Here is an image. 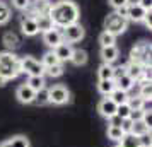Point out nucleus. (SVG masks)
<instances>
[{"instance_id": "obj_40", "label": "nucleus", "mask_w": 152, "mask_h": 147, "mask_svg": "<svg viewBox=\"0 0 152 147\" xmlns=\"http://www.w3.org/2000/svg\"><path fill=\"white\" fill-rule=\"evenodd\" d=\"M145 24V28L147 29H152V9L151 10H147V14H145V17H144V21H142Z\"/></svg>"}, {"instance_id": "obj_19", "label": "nucleus", "mask_w": 152, "mask_h": 147, "mask_svg": "<svg viewBox=\"0 0 152 147\" xmlns=\"http://www.w3.org/2000/svg\"><path fill=\"white\" fill-rule=\"evenodd\" d=\"M115 86H116V89H121L125 92H130L133 87H135V80L132 77H128L126 74H123L121 77L115 79Z\"/></svg>"}, {"instance_id": "obj_1", "label": "nucleus", "mask_w": 152, "mask_h": 147, "mask_svg": "<svg viewBox=\"0 0 152 147\" xmlns=\"http://www.w3.org/2000/svg\"><path fill=\"white\" fill-rule=\"evenodd\" d=\"M48 14L51 17V21H53V26L62 29L70 26V24L79 22L80 10L77 7V4L72 2V0H58L55 4H51Z\"/></svg>"}, {"instance_id": "obj_14", "label": "nucleus", "mask_w": 152, "mask_h": 147, "mask_svg": "<svg viewBox=\"0 0 152 147\" xmlns=\"http://www.w3.org/2000/svg\"><path fill=\"white\" fill-rule=\"evenodd\" d=\"M120 56V50H118L116 45L113 46H104L101 48V58H103V63H108V65H113V63L118 60Z\"/></svg>"}, {"instance_id": "obj_26", "label": "nucleus", "mask_w": 152, "mask_h": 147, "mask_svg": "<svg viewBox=\"0 0 152 147\" xmlns=\"http://www.w3.org/2000/svg\"><path fill=\"white\" fill-rule=\"evenodd\" d=\"M34 103H38V105H50V89L45 86V87H41L39 91H36L34 94Z\"/></svg>"}, {"instance_id": "obj_44", "label": "nucleus", "mask_w": 152, "mask_h": 147, "mask_svg": "<svg viewBox=\"0 0 152 147\" xmlns=\"http://www.w3.org/2000/svg\"><path fill=\"white\" fill-rule=\"evenodd\" d=\"M5 84V80H4V79H0V86H4Z\"/></svg>"}, {"instance_id": "obj_28", "label": "nucleus", "mask_w": 152, "mask_h": 147, "mask_svg": "<svg viewBox=\"0 0 152 147\" xmlns=\"http://www.w3.org/2000/svg\"><path fill=\"white\" fill-rule=\"evenodd\" d=\"M115 89H116L115 80H99V84H97V91L101 92L103 96H110Z\"/></svg>"}, {"instance_id": "obj_33", "label": "nucleus", "mask_w": 152, "mask_h": 147, "mask_svg": "<svg viewBox=\"0 0 152 147\" xmlns=\"http://www.w3.org/2000/svg\"><path fill=\"white\" fill-rule=\"evenodd\" d=\"M130 113H132V108L128 106V103L118 105V108H116V115H118V116H120L121 120H128V118H130Z\"/></svg>"}, {"instance_id": "obj_45", "label": "nucleus", "mask_w": 152, "mask_h": 147, "mask_svg": "<svg viewBox=\"0 0 152 147\" xmlns=\"http://www.w3.org/2000/svg\"><path fill=\"white\" fill-rule=\"evenodd\" d=\"M116 147H120V146H116Z\"/></svg>"}, {"instance_id": "obj_2", "label": "nucleus", "mask_w": 152, "mask_h": 147, "mask_svg": "<svg viewBox=\"0 0 152 147\" xmlns=\"http://www.w3.org/2000/svg\"><path fill=\"white\" fill-rule=\"evenodd\" d=\"M21 75V58L14 51H0V79L14 80Z\"/></svg>"}, {"instance_id": "obj_4", "label": "nucleus", "mask_w": 152, "mask_h": 147, "mask_svg": "<svg viewBox=\"0 0 152 147\" xmlns=\"http://www.w3.org/2000/svg\"><path fill=\"white\" fill-rule=\"evenodd\" d=\"M126 29H128V21L125 17L118 15L116 12H111V14L106 15V19H104V31L118 36V34H123Z\"/></svg>"}, {"instance_id": "obj_20", "label": "nucleus", "mask_w": 152, "mask_h": 147, "mask_svg": "<svg viewBox=\"0 0 152 147\" xmlns=\"http://www.w3.org/2000/svg\"><path fill=\"white\" fill-rule=\"evenodd\" d=\"M87 60H89V56H87V51H86V50L77 48V50H74V51H72L70 62L74 63L75 67H82V65H86V63H87Z\"/></svg>"}, {"instance_id": "obj_24", "label": "nucleus", "mask_w": 152, "mask_h": 147, "mask_svg": "<svg viewBox=\"0 0 152 147\" xmlns=\"http://www.w3.org/2000/svg\"><path fill=\"white\" fill-rule=\"evenodd\" d=\"M113 74H115V67L103 63L99 69H97V77L99 80H113Z\"/></svg>"}, {"instance_id": "obj_25", "label": "nucleus", "mask_w": 152, "mask_h": 147, "mask_svg": "<svg viewBox=\"0 0 152 147\" xmlns=\"http://www.w3.org/2000/svg\"><path fill=\"white\" fill-rule=\"evenodd\" d=\"M26 84H28L33 91H39L41 87L46 86V80H45V75H31V77H28Z\"/></svg>"}, {"instance_id": "obj_9", "label": "nucleus", "mask_w": 152, "mask_h": 147, "mask_svg": "<svg viewBox=\"0 0 152 147\" xmlns=\"http://www.w3.org/2000/svg\"><path fill=\"white\" fill-rule=\"evenodd\" d=\"M116 108H118V106L111 101L110 96H103V99H101V101H99V105H97V111H99L101 116H104V118L108 120L110 116L116 115Z\"/></svg>"}, {"instance_id": "obj_18", "label": "nucleus", "mask_w": 152, "mask_h": 147, "mask_svg": "<svg viewBox=\"0 0 152 147\" xmlns=\"http://www.w3.org/2000/svg\"><path fill=\"white\" fill-rule=\"evenodd\" d=\"M0 147H31V144H29V139L26 135H14L12 139L2 142Z\"/></svg>"}, {"instance_id": "obj_43", "label": "nucleus", "mask_w": 152, "mask_h": 147, "mask_svg": "<svg viewBox=\"0 0 152 147\" xmlns=\"http://www.w3.org/2000/svg\"><path fill=\"white\" fill-rule=\"evenodd\" d=\"M137 4L142 9H145V10H151L152 9V0H137Z\"/></svg>"}, {"instance_id": "obj_38", "label": "nucleus", "mask_w": 152, "mask_h": 147, "mask_svg": "<svg viewBox=\"0 0 152 147\" xmlns=\"http://www.w3.org/2000/svg\"><path fill=\"white\" fill-rule=\"evenodd\" d=\"M142 116H144V110H132L130 113V121H138V120H142Z\"/></svg>"}, {"instance_id": "obj_41", "label": "nucleus", "mask_w": 152, "mask_h": 147, "mask_svg": "<svg viewBox=\"0 0 152 147\" xmlns=\"http://www.w3.org/2000/svg\"><path fill=\"white\" fill-rule=\"evenodd\" d=\"M142 121H144V123L149 127V128H152V113H151V110H149V111H144Z\"/></svg>"}, {"instance_id": "obj_37", "label": "nucleus", "mask_w": 152, "mask_h": 147, "mask_svg": "<svg viewBox=\"0 0 152 147\" xmlns=\"http://www.w3.org/2000/svg\"><path fill=\"white\" fill-rule=\"evenodd\" d=\"M125 120H121L118 115H113V116H110L108 118V127H121L123 125Z\"/></svg>"}, {"instance_id": "obj_11", "label": "nucleus", "mask_w": 152, "mask_h": 147, "mask_svg": "<svg viewBox=\"0 0 152 147\" xmlns=\"http://www.w3.org/2000/svg\"><path fill=\"white\" fill-rule=\"evenodd\" d=\"M34 94H36V91H33V89L24 82V84H21L17 87L15 98L19 99V103H22V105H31V103H34Z\"/></svg>"}, {"instance_id": "obj_32", "label": "nucleus", "mask_w": 152, "mask_h": 147, "mask_svg": "<svg viewBox=\"0 0 152 147\" xmlns=\"http://www.w3.org/2000/svg\"><path fill=\"white\" fill-rule=\"evenodd\" d=\"M10 9L5 2H0V26H4V24H7L10 21Z\"/></svg>"}, {"instance_id": "obj_23", "label": "nucleus", "mask_w": 152, "mask_h": 147, "mask_svg": "<svg viewBox=\"0 0 152 147\" xmlns=\"http://www.w3.org/2000/svg\"><path fill=\"white\" fill-rule=\"evenodd\" d=\"M130 133H133L135 137H142V135H147V133H151V128L145 125L142 120H138V121H132V125H130Z\"/></svg>"}, {"instance_id": "obj_3", "label": "nucleus", "mask_w": 152, "mask_h": 147, "mask_svg": "<svg viewBox=\"0 0 152 147\" xmlns=\"http://www.w3.org/2000/svg\"><path fill=\"white\" fill-rule=\"evenodd\" d=\"M130 62L140 63L142 67H151V43L140 41L130 50Z\"/></svg>"}, {"instance_id": "obj_8", "label": "nucleus", "mask_w": 152, "mask_h": 147, "mask_svg": "<svg viewBox=\"0 0 152 147\" xmlns=\"http://www.w3.org/2000/svg\"><path fill=\"white\" fill-rule=\"evenodd\" d=\"M43 43L51 50H55L58 45H62L63 36H62L60 28H53V29H50V31H46V33H43Z\"/></svg>"}, {"instance_id": "obj_21", "label": "nucleus", "mask_w": 152, "mask_h": 147, "mask_svg": "<svg viewBox=\"0 0 152 147\" xmlns=\"http://www.w3.org/2000/svg\"><path fill=\"white\" fill-rule=\"evenodd\" d=\"M118 146L120 147H142V144H140V137H135L133 133L126 132L121 137V140L118 142Z\"/></svg>"}, {"instance_id": "obj_6", "label": "nucleus", "mask_w": 152, "mask_h": 147, "mask_svg": "<svg viewBox=\"0 0 152 147\" xmlns=\"http://www.w3.org/2000/svg\"><path fill=\"white\" fill-rule=\"evenodd\" d=\"M60 31H62L63 41L69 43V45L80 41L84 36H86V29H84V26H82V24H79V22L70 24V26H67V28H62Z\"/></svg>"}, {"instance_id": "obj_36", "label": "nucleus", "mask_w": 152, "mask_h": 147, "mask_svg": "<svg viewBox=\"0 0 152 147\" xmlns=\"http://www.w3.org/2000/svg\"><path fill=\"white\" fill-rule=\"evenodd\" d=\"M12 5L17 10H28V7L31 5V0H12Z\"/></svg>"}, {"instance_id": "obj_22", "label": "nucleus", "mask_w": 152, "mask_h": 147, "mask_svg": "<svg viewBox=\"0 0 152 147\" xmlns=\"http://www.w3.org/2000/svg\"><path fill=\"white\" fill-rule=\"evenodd\" d=\"M137 84H138V87H140L138 96H140L142 99H145V101H151V98H152V84H151V80L140 79Z\"/></svg>"}, {"instance_id": "obj_39", "label": "nucleus", "mask_w": 152, "mask_h": 147, "mask_svg": "<svg viewBox=\"0 0 152 147\" xmlns=\"http://www.w3.org/2000/svg\"><path fill=\"white\" fill-rule=\"evenodd\" d=\"M108 2H110V5L115 9V10L120 9V7H123V5H128V4H130V0H108Z\"/></svg>"}, {"instance_id": "obj_27", "label": "nucleus", "mask_w": 152, "mask_h": 147, "mask_svg": "<svg viewBox=\"0 0 152 147\" xmlns=\"http://www.w3.org/2000/svg\"><path fill=\"white\" fill-rule=\"evenodd\" d=\"M110 98H111V101L115 103V105H123V103H128V92H125V91H121V89H115V91L110 94Z\"/></svg>"}, {"instance_id": "obj_5", "label": "nucleus", "mask_w": 152, "mask_h": 147, "mask_svg": "<svg viewBox=\"0 0 152 147\" xmlns=\"http://www.w3.org/2000/svg\"><path fill=\"white\" fill-rule=\"evenodd\" d=\"M21 74H26L28 77L31 75H45V67L39 60L33 56H22L21 58Z\"/></svg>"}, {"instance_id": "obj_42", "label": "nucleus", "mask_w": 152, "mask_h": 147, "mask_svg": "<svg viewBox=\"0 0 152 147\" xmlns=\"http://www.w3.org/2000/svg\"><path fill=\"white\" fill-rule=\"evenodd\" d=\"M140 144H142V147H151V146H152L151 133H147V135H142V137H140Z\"/></svg>"}, {"instance_id": "obj_7", "label": "nucleus", "mask_w": 152, "mask_h": 147, "mask_svg": "<svg viewBox=\"0 0 152 147\" xmlns=\"http://www.w3.org/2000/svg\"><path fill=\"white\" fill-rule=\"evenodd\" d=\"M70 101V91L63 84H56L50 87V103L56 106L67 105Z\"/></svg>"}, {"instance_id": "obj_29", "label": "nucleus", "mask_w": 152, "mask_h": 147, "mask_svg": "<svg viewBox=\"0 0 152 147\" xmlns=\"http://www.w3.org/2000/svg\"><path fill=\"white\" fill-rule=\"evenodd\" d=\"M106 135H108V139L113 140V142H120L121 137L125 135V130L121 128V127H108Z\"/></svg>"}, {"instance_id": "obj_12", "label": "nucleus", "mask_w": 152, "mask_h": 147, "mask_svg": "<svg viewBox=\"0 0 152 147\" xmlns=\"http://www.w3.org/2000/svg\"><path fill=\"white\" fill-rule=\"evenodd\" d=\"M145 14H147V10L140 7L137 2H130V4H128V12H126V19H128V22L130 21L142 22L144 21V17H145Z\"/></svg>"}, {"instance_id": "obj_13", "label": "nucleus", "mask_w": 152, "mask_h": 147, "mask_svg": "<svg viewBox=\"0 0 152 147\" xmlns=\"http://www.w3.org/2000/svg\"><path fill=\"white\" fill-rule=\"evenodd\" d=\"M125 70H126V75L135 80V84H137L140 79H144L145 67H142L140 63H135V62H130V60H128V63L125 65Z\"/></svg>"}, {"instance_id": "obj_16", "label": "nucleus", "mask_w": 152, "mask_h": 147, "mask_svg": "<svg viewBox=\"0 0 152 147\" xmlns=\"http://www.w3.org/2000/svg\"><path fill=\"white\" fill-rule=\"evenodd\" d=\"M2 43L5 45L7 51H12V50L21 46V38L15 34L14 31H7V33L4 34V38H2Z\"/></svg>"}, {"instance_id": "obj_10", "label": "nucleus", "mask_w": 152, "mask_h": 147, "mask_svg": "<svg viewBox=\"0 0 152 147\" xmlns=\"http://www.w3.org/2000/svg\"><path fill=\"white\" fill-rule=\"evenodd\" d=\"M21 31L24 36H36L39 31H38V26H36L34 17L28 15L26 12L21 15Z\"/></svg>"}, {"instance_id": "obj_31", "label": "nucleus", "mask_w": 152, "mask_h": 147, "mask_svg": "<svg viewBox=\"0 0 152 147\" xmlns=\"http://www.w3.org/2000/svg\"><path fill=\"white\" fill-rule=\"evenodd\" d=\"M99 43H101V48H104V46H113L116 43V36L108 33V31H103L99 34Z\"/></svg>"}, {"instance_id": "obj_17", "label": "nucleus", "mask_w": 152, "mask_h": 147, "mask_svg": "<svg viewBox=\"0 0 152 147\" xmlns=\"http://www.w3.org/2000/svg\"><path fill=\"white\" fill-rule=\"evenodd\" d=\"M34 21H36V26H38V31L39 33H46L50 29H53V21L50 14H39V15H34Z\"/></svg>"}, {"instance_id": "obj_30", "label": "nucleus", "mask_w": 152, "mask_h": 147, "mask_svg": "<svg viewBox=\"0 0 152 147\" xmlns=\"http://www.w3.org/2000/svg\"><path fill=\"white\" fill-rule=\"evenodd\" d=\"M56 63H60V60L56 58V55L50 50V51H46L45 55H43L41 58V65L45 67V69H48V67H53V65H56Z\"/></svg>"}, {"instance_id": "obj_15", "label": "nucleus", "mask_w": 152, "mask_h": 147, "mask_svg": "<svg viewBox=\"0 0 152 147\" xmlns=\"http://www.w3.org/2000/svg\"><path fill=\"white\" fill-rule=\"evenodd\" d=\"M51 51L56 55V58L60 60V63H63V62H70V56H72L74 48H72V45L63 41L62 45H58V46H56L55 50H51Z\"/></svg>"}, {"instance_id": "obj_34", "label": "nucleus", "mask_w": 152, "mask_h": 147, "mask_svg": "<svg viewBox=\"0 0 152 147\" xmlns=\"http://www.w3.org/2000/svg\"><path fill=\"white\" fill-rule=\"evenodd\" d=\"M45 74H48L50 77H60V75H63V63H56L53 67L45 69Z\"/></svg>"}, {"instance_id": "obj_35", "label": "nucleus", "mask_w": 152, "mask_h": 147, "mask_svg": "<svg viewBox=\"0 0 152 147\" xmlns=\"http://www.w3.org/2000/svg\"><path fill=\"white\" fill-rule=\"evenodd\" d=\"M144 103L145 99H142L140 96H133V98H128V106H130L132 110H142L144 108Z\"/></svg>"}]
</instances>
